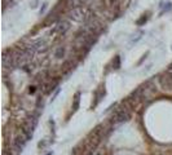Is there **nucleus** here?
Instances as JSON below:
<instances>
[{
	"mask_svg": "<svg viewBox=\"0 0 172 155\" xmlns=\"http://www.w3.org/2000/svg\"><path fill=\"white\" fill-rule=\"evenodd\" d=\"M67 18L74 22H88L93 18V13L83 7H75L67 13Z\"/></svg>",
	"mask_w": 172,
	"mask_h": 155,
	"instance_id": "f257e3e1",
	"label": "nucleus"
},
{
	"mask_svg": "<svg viewBox=\"0 0 172 155\" xmlns=\"http://www.w3.org/2000/svg\"><path fill=\"white\" fill-rule=\"evenodd\" d=\"M123 105L124 106L119 107L115 111V114L111 116V119H110L111 127L117 125V124H122V123L128 122V120L131 119V106L128 105V103H126V102H123Z\"/></svg>",
	"mask_w": 172,
	"mask_h": 155,
	"instance_id": "f03ea898",
	"label": "nucleus"
},
{
	"mask_svg": "<svg viewBox=\"0 0 172 155\" xmlns=\"http://www.w3.org/2000/svg\"><path fill=\"white\" fill-rule=\"evenodd\" d=\"M158 83L162 91L167 93H172V71H165L160 75H158Z\"/></svg>",
	"mask_w": 172,
	"mask_h": 155,
	"instance_id": "7ed1b4c3",
	"label": "nucleus"
},
{
	"mask_svg": "<svg viewBox=\"0 0 172 155\" xmlns=\"http://www.w3.org/2000/svg\"><path fill=\"white\" fill-rule=\"evenodd\" d=\"M69 30H70V22H69L67 20H62L55 26L53 32L57 34L58 36H64Z\"/></svg>",
	"mask_w": 172,
	"mask_h": 155,
	"instance_id": "20e7f679",
	"label": "nucleus"
},
{
	"mask_svg": "<svg viewBox=\"0 0 172 155\" xmlns=\"http://www.w3.org/2000/svg\"><path fill=\"white\" fill-rule=\"evenodd\" d=\"M65 54H66V47L65 45H58V47H56L55 48V52H53V56H55V58H57V59H61V58H64L65 57Z\"/></svg>",
	"mask_w": 172,
	"mask_h": 155,
	"instance_id": "39448f33",
	"label": "nucleus"
},
{
	"mask_svg": "<svg viewBox=\"0 0 172 155\" xmlns=\"http://www.w3.org/2000/svg\"><path fill=\"white\" fill-rule=\"evenodd\" d=\"M79 103H80V92H76L73 101V113H75L79 109Z\"/></svg>",
	"mask_w": 172,
	"mask_h": 155,
	"instance_id": "423d86ee",
	"label": "nucleus"
},
{
	"mask_svg": "<svg viewBox=\"0 0 172 155\" xmlns=\"http://www.w3.org/2000/svg\"><path fill=\"white\" fill-rule=\"evenodd\" d=\"M105 96V88H100L97 92H96V94H94V97H96V102L93 103V106H96V105H98V102L102 100V97Z\"/></svg>",
	"mask_w": 172,
	"mask_h": 155,
	"instance_id": "0eeeda50",
	"label": "nucleus"
},
{
	"mask_svg": "<svg viewBox=\"0 0 172 155\" xmlns=\"http://www.w3.org/2000/svg\"><path fill=\"white\" fill-rule=\"evenodd\" d=\"M148 20H149V16H148V14H142L141 18H139V20L136 21V25H137V26H142Z\"/></svg>",
	"mask_w": 172,
	"mask_h": 155,
	"instance_id": "6e6552de",
	"label": "nucleus"
},
{
	"mask_svg": "<svg viewBox=\"0 0 172 155\" xmlns=\"http://www.w3.org/2000/svg\"><path fill=\"white\" fill-rule=\"evenodd\" d=\"M119 67H120V57L119 56H115L114 59H113V68L118 70Z\"/></svg>",
	"mask_w": 172,
	"mask_h": 155,
	"instance_id": "1a4fd4ad",
	"label": "nucleus"
},
{
	"mask_svg": "<svg viewBox=\"0 0 172 155\" xmlns=\"http://www.w3.org/2000/svg\"><path fill=\"white\" fill-rule=\"evenodd\" d=\"M142 35H144V31H139V32L136 34V38H132L131 44H133V43H136V41H139V40L142 38Z\"/></svg>",
	"mask_w": 172,
	"mask_h": 155,
	"instance_id": "9d476101",
	"label": "nucleus"
},
{
	"mask_svg": "<svg viewBox=\"0 0 172 155\" xmlns=\"http://www.w3.org/2000/svg\"><path fill=\"white\" fill-rule=\"evenodd\" d=\"M50 143V141H47V139H44V140H41L40 142H39V149H44V148H47V146Z\"/></svg>",
	"mask_w": 172,
	"mask_h": 155,
	"instance_id": "9b49d317",
	"label": "nucleus"
},
{
	"mask_svg": "<svg viewBox=\"0 0 172 155\" xmlns=\"http://www.w3.org/2000/svg\"><path fill=\"white\" fill-rule=\"evenodd\" d=\"M83 0H67V3L70 4L71 7H75V5H79Z\"/></svg>",
	"mask_w": 172,
	"mask_h": 155,
	"instance_id": "f8f14e48",
	"label": "nucleus"
},
{
	"mask_svg": "<svg viewBox=\"0 0 172 155\" xmlns=\"http://www.w3.org/2000/svg\"><path fill=\"white\" fill-rule=\"evenodd\" d=\"M47 7H48V4H47V3H44V4H43L41 9H40V14H43V13H44V11L47 9Z\"/></svg>",
	"mask_w": 172,
	"mask_h": 155,
	"instance_id": "ddd939ff",
	"label": "nucleus"
},
{
	"mask_svg": "<svg viewBox=\"0 0 172 155\" xmlns=\"http://www.w3.org/2000/svg\"><path fill=\"white\" fill-rule=\"evenodd\" d=\"M36 4H38V0H34V2L31 3V5H30V7H31V8H36V7H38Z\"/></svg>",
	"mask_w": 172,
	"mask_h": 155,
	"instance_id": "4468645a",
	"label": "nucleus"
},
{
	"mask_svg": "<svg viewBox=\"0 0 172 155\" xmlns=\"http://www.w3.org/2000/svg\"><path fill=\"white\" fill-rule=\"evenodd\" d=\"M29 92H30V93H34V92H35V87H30Z\"/></svg>",
	"mask_w": 172,
	"mask_h": 155,
	"instance_id": "2eb2a0df",
	"label": "nucleus"
},
{
	"mask_svg": "<svg viewBox=\"0 0 172 155\" xmlns=\"http://www.w3.org/2000/svg\"><path fill=\"white\" fill-rule=\"evenodd\" d=\"M47 155H52V153H49V154H47Z\"/></svg>",
	"mask_w": 172,
	"mask_h": 155,
	"instance_id": "dca6fc26",
	"label": "nucleus"
}]
</instances>
